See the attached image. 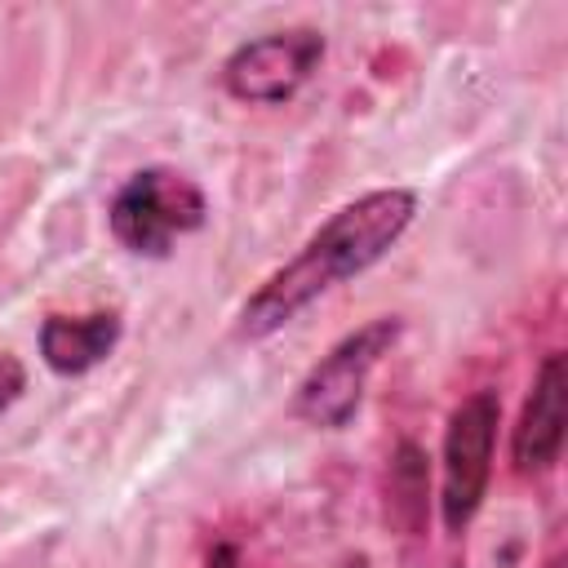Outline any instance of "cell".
<instances>
[{
  "mask_svg": "<svg viewBox=\"0 0 568 568\" xmlns=\"http://www.w3.org/2000/svg\"><path fill=\"white\" fill-rule=\"evenodd\" d=\"M413 217H417V191L408 186H382L342 204L280 271H271L244 297L235 315V333L248 342L280 333L328 288L377 266L413 226Z\"/></svg>",
  "mask_w": 568,
  "mask_h": 568,
  "instance_id": "1",
  "label": "cell"
},
{
  "mask_svg": "<svg viewBox=\"0 0 568 568\" xmlns=\"http://www.w3.org/2000/svg\"><path fill=\"white\" fill-rule=\"evenodd\" d=\"M204 222H209L204 191L182 169H169V164H146V169L129 173L106 209V226H111L115 244L124 253L151 257V262H164L173 253V244L182 235L200 231Z\"/></svg>",
  "mask_w": 568,
  "mask_h": 568,
  "instance_id": "2",
  "label": "cell"
},
{
  "mask_svg": "<svg viewBox=\"0 0 568 568\" xmlns=\"http://www.w3.org/2000/svg\"><path fill=\"white\" fill-rule=\"evenodd\" d=\"M404 320L399 315H377L368 324H359L355 333H346L337 346H328L306 377L293 390V417H302L315 430H342L355 422L359 404H364V386L373 377V368L382 364V355H390V346L399 342Z\"/></svg>",
  "mask_w": 568,
  "mask_h": 568,
  "instance_id": "3",
  "label": "cell"
},
{
  "mask_svg": "<svg viewBox=\"0 0 568 568\" xmlns=\"http://www.w3.org/2000/svg\"><path fill=\"white\" fill-rule=\"evenodd\" d=\"M324 31L315 27H284L257 40H244L222 62V84L235 102L248 106H280L288 102L324 62Z\"/></svg>",
  "mask_w": 568,
  "mask_h": 568,
  "instance_id": "5",
  "label": "cell"
},
{
  "mask_svg": "<svg viewBox=\"0 0 568 568\" xmlns=\"http://www.w3.org/2000/svg\"><path fill=\"white\" fill-rule=\"evenodd\" d=\"M27 395V364L13 351H0V413H9Z\"/></svg>",
  "mask_w": 568,
  "mask_h": 568,
  "instance_id": "9",
  "label": "cell"
},
{
  "mask_svg": "<svg viewBox=\"0 0 568 568\" xmlns=\"http://www.w3.org/2000/svg\"><path fill=\"white\" fill-rule=\"evenodd\" d=\"M497 426H501V395L493 386L470 390L453 413L444 430V484H439V515L448 532H466L470 519L479 515L493 479V448H497Z\"/></svg>",
  "mask_w": 568,
  "mask_h": 568,
  "instance_id": "4",
  "label": "cell"
},
{
  "mask_svg": "<svg viewBox=\"0 0 568 568\" xmlns=\"http://www.w3.org/2000/svg\"><path fill=\"white\" fill-rule=\"evenodd\" d=\"M382 510L386 524L404 537H417L430 515V457L422 444L399 439L386 457V479H382Z\"/></svg>",
  "mask_w": 568,
  "mask_h": 568,
  "instance_id": "8",
  "label": "cell"
},
{
  "mask_svg": "<svg viewBox=\"0 0 568 568\" xmlns=\"http://www.w3.org/2000/svg\"><path fill=\"white\" fill-rule=\"evenodd\" d=\"M564 395H568V368H564V351H550L537 373L532 386L524 395L519 422L510 430V470L515 475H546L559 453H564Z\"/></svg>",
  "mask_w": 568,
  "mask_h": 568,
  "instance_id": "6",
  "label": "cell"
},
{
  "mask_svg": "<svg viewBox=\"0 0 568 568\" xmlns=\"http://www.w3.org/2000/svg\"><path fill=\"white\" fill-rule=\"evenodd\" d=\"M546 568H564V555H555V559H546Z\"/></svg>",
  "mask_w": 568,
  "mask_h": 568,
  "instance_id": "11",
  "label": "cell"
},
{
  "mask_svg": "<svg viewBox=\"0 0 568 568\" xmlns=\"http://www.w3.org/2000/svg\"><path fill=\"white\" fill-rule=\"evenodd\" d=\"M120 337H124V320L111 306L106 311H84V315L53 311V315L40 320V333H36L40 359L58 377H84V373H93L98 364H106L115 355Z\"/></svg>",
  "mask_w": 568,
  "mask_h": 568,
  "instance_id": "7",
  "label": "cell"
},
{
  "mask_svg": "<svg viewBox=\"0 0 568 568\" xmlns=\"http://www.w3.org/2000/svg\"><path fill=\"white\" fill-rule=\"evenodd\" d=\"M204 568H240V550L231 541H213V550L204 555Z\"/></svg>",
  "mask_w": 568,
  "mask_h": 568,
  "instance_id": "10",
  "label": "cell"
}]
</instances>
